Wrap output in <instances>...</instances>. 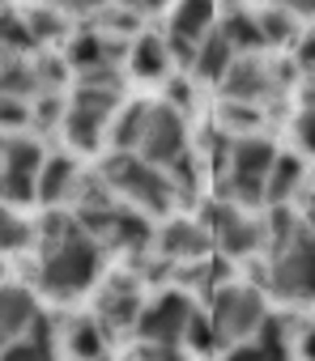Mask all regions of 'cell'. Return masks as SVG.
<instances>
[{"label":"cell","instance_id":"cell-1","mask_svg":"<svg viewBox=\"0 0 315 361\" xmlns=\"http://www.w3.org/2000/svg\"><path fill=\"white\" fill-rule=\"evenodd\" d=\"M35 247H39V268H35L39 272V289L52 293L56 302L81 298L102 272L98 243L64 209H47L35 221Z\"/></svg>","mask_w":315,"mask_h":361},{"label":"cell","instance_id":"cell-2","mask_svg":"<svg viewBox=\"0 0 315 361\" xmlns=\"http://www.w3.org/2000/svg\"><path fill=\"white\" fill-rule=\"evenodd\" d=\"M277 161V145L268 136H239L230 140L222 166H218V192L230 209H264V178Z\"/></svg>","mask_w":315,"mask_h":361},{"label":"cell","instance_id":"cell-3","mask_svg":"<svg viewBox=\"0 0 315 361\" xmlns=\"http://www.w3.org/2000/svg\"><path fill=\"white\" fill-rule=\"evenodd\" d=\"M94 174L102 178V188L119 204L136 209L141 217H167L175 209V192L167 183V174L153 170V166H145L136 153H107Z\"/></svg>","mask_w":315,"mask_h":361},{"label":"cell","instance_id":"cell-4","mask_svg":"<svg viewBox=\"0 0 315 361\" xmlns=\"http://www.w3.org/2000/svg\"><path fill=\"white\" fill-rule=\"evenodd\" d=\"M268 264L260 268V285H268L273 298L307 306L315 289V243H311V221H302L285 238H268Z\"/></svg>","mask_w":315,"mask_h":361},{"label":"cell","instance_id":"cell-5","mask_svg":"<svg viewBox=\"0 0 315 361\" xmlns=\"http://www.w3.org/2000/svg\"><path fill=\"white\" fill-rule=\"evenodd\" d=\"M268 319V298L264 289L256 285H222L213 293V310H209V327H213V340L218 348H234V344H247L260 323Z\"/></svg>","mask_w":315,"mask_h":361},{"label":"cell","instance_id":"cell-6","mask_svg":"<svg viewBox=\"0 0 315 361\" xmlns=\"http://www.w3.org/2000/svg\"><path fill=\"white\" fill-rule=\"evenodd\" d=\"M196 314V298L188 289H162V293H153L132 331H136V344H158V348H184V331Z\"/></svg>","mask_w":315,"mask_h":361},{"label":"cell","instance_id":"cell-7","mask_svg":"<svg viewBox=\"0 0 315 361\" xmlns=\"http://www.w3.org/2000/svg\"><path fill=\"white\" fill-rule=\"evenodd\" d=\"M132 153L153 170H167L171 161H179L188 153V119L179 111H171L167 102H149Z\"/></svg>","mask_w":315,"mask_h":361},{"label":"cell","instance_id":"cell-8","mask_svg":"<svg viewBox=\"0 0 315 361\" xmlns=\"http://www.w3.org/2000/svg\"><path fill=\"white\" fill-rule=\"evenodd\" d=\"M43 157L47 153L35 136H0V204H35Z\"/></svg>","mask_w":315,"mask_h":361},{"label":"cell","instance_id":"cell-9","mask_svg":"<svg viewBox=\"0 0 315 361\" xmlns=\"http://www.w3.org/2000/svg\"><path fill=\"white\" fill-rule=\"evenodd\" d=\"M213 26H218V9L209 5V0H184V5H175V9L167 13V35H162L171 64L192 68V56H196L201 39H205Z\"/></svg>","mask_w":315,"mask_h":361},{"label":"cell","instance_id":"cell-10","mask_svg":"<svg viewBox=\"0 0 315 361\" xmlns=\"http://www.w3.org/2000/svg\"><path fill=\"white\" fill-rule=\"evenodd\" d=\"M205 217H209V238L222 247V255L226 259H247V255H256L260 247H264V221L260 217H251V213H243V209H230V204H222V200H213L209 209H205Z\"/></svg>","mask_w":315,"mask_h":361},{"label":"cell","instance_id":"cell-11","mask_svg":"<svg viewBox=\"0 0 315 361\" xmlns=\"http://www.w3.org/2000/svg\"><path fill=\"white\" fill-rule=\"evenodd\" d=\"M222 90V102H243V106H264L273 94H277V81H273V64H264L260 56H234L226 77L218 81Z\"/></svg>","mask_w":315,"mask_h":361},{"label":"cell","instance_id":"cell-12","mask_svg":"<svg viewBox=\"0 0 315 361\" xmlns=\"http://www.w3.org/2000/svg\"><path fill=\"white\" fill-rule=\"evenodd\" d=\"M209 247H213L209 230L201 221H188V217L162 221V226L153 230V243H149V251L162 264H196V259L209 255Z\"/></svg>","mask_w":315,"mask_h":361},{"label":"cell","instance_id":"cell-13","mask_svg":"<svg viewBox=\"0 0 315 361\" xmlns=\"http://www.w3.org/2000/svg\"><path fill=\"white\" fill-rule=\"evenodd\" d=\"M145 298H141V281L132 272H119L111 276L102 289H98V302H94V319L102 323V331H124L136 323Z\"/></svg>","mask_w":315,"mask_h":361},{"label":"cell","instance_id":"cell-14","mask_svg":"<svg viewBox=\"0 0 315 361\" xmlns=\"http://www.w3.org/2000/svg\"><path fill=\"white\" fill-rule=\"evenodd\" d=\"M39 314H43V306H39L35 289H26V285H0V348H9L13 340H22L35 327Z\"/></svg>","mask_w":315,"mask_h":361},{"label":"cell","instance_id":"cell-15","mask_svg":"<svg viewBox=\"0 0 315 361\" xmlns=\"http://www.w3.org/2000/svg\"><path fill=\"white\" fill-rule=\"evenodd\" d=\"M77 178H81L77 157H69V153H47V157H43V170H39V183H35V200L47 204V209L69 204L73 192H77Z\"/></svg>","mask_w":315,"mask_h":361},{"label":"cell","instance_id":"cell-16","mask_svg":"<svg viewBox=\"0 0 315 361\" xmlns=\"http://www.w3.org/2000/svg\"><path fill=\"white\" fill-rule=\"evenodd\" d=\"M226 361H290V323L268 314L247 344H234Z\"/></svg>","mask_w":315,"mask_h":361},{"label":"cell","instance_id":"cell-17","mask_svg":"<svg viewBox=\"0 0 315 361\" xmlns=\"http://www.w3.org/2000/svg\"><path fill=\"white\" fill-rule=\"evenodd\" d=\"M302 183H311L302 157L298 153H277V161H273V170L264 178V209H285L298 196Z\"/></svg>","mask_w":315,"mask_h":361},{"label":"cell","instance_id":"cell-18","mask_svg":"<svg viewBox=\"0 0 315 361\" xmlns=\"http://www.w3.org/2000/svg\"><path fill=\"white\" fill-rule=\"evenodd\" d=\"M56 340H60L56 336V319L52 314H39L35 327L22 340H13L9 348H0V361H56V353H60Z\"/></svg>","mask_w":315,"mask_h":361},{"label":"cell","instance_id":"cell-19","mask_svg":"<svg viewBox=\"0 0 315 361\" xmlns=\"http://www.w3.org/2000/svg\"><path fill=\"white\" fill-rule=\"evenodd\" d=\"M128 73L141 77V81H158V77H171V56H167V43L162 35L145 30L132 47H128Z\"/></svg>","mask_w":315,"mask_h":361},{"label":"cell","instance_id":"cell-20","mask_svg":"<svg viewBox=\"0 0 315 361\" xmlns=\"http://www.w3.org/2000/svg\"><path fill=\"white\" fill-rule=\"evenodd\" d=\"M218 35L230 43L234 56H256L264 43H260V26H256V13L251 9H222L218 13Z\"/></svg>","mask_w":315,"mask_h":361},{"label":"cell","instance_id":"cell-21","mask_svg":"<svg viewBox=\"0 0 315 361\" xmlns=\"http://www.w3.org/2000/svg\"><path fill=\"white\" fill-rule=\"evenodd\" d=\"M230 60H234V51H230V43L218 35V26L201 39V47H196V56H192V77L196 81H209V85H218L222 77H226V68H230Z\"/></svg>","mask_w":315,"mask_h":361},{"label":"cell","instance_id":"cell-22","mask_svg":"<svg viewBox=\"0 0 315 361\" xmlns=\"http://www.w3.org/2000/svg\"><path fill=\"white\" fill-rule=\"evenodd\" d=\"M64 348L77 357V361H102L107 357V331L94 314L85 319H73L69 331H64Z\"/></svg>","mask_w":315,"mask_h":361},{"label":"cell","instance_id":"cell-23","mask_svg":"<svg viewBox=\"0 0 315 361\" xmlns=\"http://www.w3.org/2000/svg\"><path fill=\"white\" fill-rule=\"evenodd\" d=\"M107 123H111V119H98V115H90V111L69 106L60 132H64V140H69L73 149H81V153H98V145H102V136H107Z\"/></svg>","mask_w":315,"mask_h":361},{"label":"cell","instance_id":"cell-24","mask_svg":"<svg viewBox=\"0 0 315 361\" xmlns=\"http://www.w3.org/2000/svg\"><path fill=\"white\" fill-rule=\"evenodd\" d=\"M22 22H26L35 47H43V43H64V35H69V18H64L56 5H30V9H22Z\"/></svg>","mask_w":315,"mask_h":361},{"label":"cell","instance_id":"cell-25","mask_svg":"<svg viewBox=\"0 0 315 361\" xmlns=\"http://www.w3.org/2000/svg\"><path fill=\"white\" fill-rule=\"evenodd\" d=\"M39 94V81H35V68L26 56H5L0 64V98H18V102H30Z\"/></svg>","mask_w":315,"mask_h":361},{"label":"cell","instance_id":"cell-26","mask_svg":"<svg viewBox=\"0 0 315 361\" xmlns=\"http://www.w3.org/2000/svg\"><path fill=\"white\" fill-rule=\"evenodd\" d=\"M256 26H260V43L264 47H285L290 39H298V13L281 9V5L256 9Z\"/></svg>","mask_w":315,"mask_h":361},{"label":"cell","instance_id":"cell-27","mask_svg":"<svg viewBox=\"0 0 315 361\" xmlns=\"http://www.w3.org/2000/svg\"><path fill=\"white\" fill-rule=\"evenodd\" d=\"M145 106H149V98H136V102H128L124 111H115V119L107 123V136H111V153H132V149H136V136H141V119H145Z\"/></svg>","mask_w":315,"mask_h":361},{"label":"cell","instance_id":"cell-28","mask_svg":"<svg viewBox=\"0 0 315 361\" xmlns=\"http://www.w3.org/2000/svg\"><path fill=\"white\" fill-rule=\"evenodd\" d=\"M260 119H264V111L260 106H243V102H222V111H218V132L222 136H230V140H239V136H260L256 128H260Z\"/></svg>","mask_w":315,"mask_h":361},{"label":"cell","instance_id":"cell-29","mask_svg":"<svg viewBox=\"0 0 315 361\" xmlns=\"http://www.w3.org/2000/svg\"><path fill=\"white\" fill-rule=\"evenodd\" d=\"M35 243V226L9 209V204H0V255H13V251H26Z\"/></svg>","mask_w":315,"mask_h":361},{"label":"cell","instance_id":"cell-30","mask_svg":"<svg viewBox=\"0 0 315 361\" xmlns=\"http://www.w3.org/2000/svg\"><path fill=\"white\" fill-rule=\"evenodd\" d=\"M0 51L5 56H26L35 51V39L22 22V9H0Z\"/></svg>","mask_w":315,"mask_h":361},{"label":"cell","instance_id":"cell-31","mask_svg":"<svg viewBox=\"0 0 315 361\" xmlns=\"http://www.w3.org/2000/svg\"><path fill=\"white\" fill-rule=\"evenodd\" d=\"M64 111H69V98L64 94H35L30 98V128L56 132L64 123Z\"/></svg>","mask_w":315,"mask_h":361},{"label":"cell","instance_id":"cell-32","mask_svg":"<svg viewBox=\"0 0 315 361\" xmlns=\"http://www.w3.org/2000/svg\"><path fill=\"white\" fill-rule=\"evenodd\" d=\"M30 128V102L0 98V136H22Z\"/></svg>","mask_w":315,"mask_h":361},{"label":"cell","instance_id":"cell-33","mask_svg":"<svg viewBox=\"0 0 315 361\" xmlns=\"http://www.w3.org/2000/svg\"><path fill=\"white\" fill-rule=\"evenodd\" d=\"M171 111H179V115H188L192 106H196V94H192V81L188 77H167V98H162Z\"/></svg>","mask_w":315,"mask_h":361},{"label":"cell","instance_id":"cell-34","mask_svg":"<svg viewBox=\"0 0 315 361\" xmlns=\"http://www.w3.org/2000/svg\"><path fill=\"white\" fill-rule=\"evenodd\" d=\"M184 344H188L192 353H213V348H218V340H213V327H209V319L192 314V323H188V331H184Z\"/></svg>","mask_w":315,"mask_h":361},{"label":"cell","instance_id":"cell-35","mask_svg":"<svg viewBox=\"0 0 315 361\" xmlns=\"http://www.w3.org/2000/svg\"><path fill=\"white\" fill-rule=\"evenodd\" d=\"M311 132H315V115L298 106V115H294V145H298L302 153H311V145H315V136H311Z\"/></svg>","mask_w":315,"mask_h":361},{"label":"cell","instance_id":"cell-36","mask_svg":"<svg viewBox=\"0 0 315 361\" xmlns=\"http://www.w3.org/2000/svg\"><path fill=\"white\" fill-rule=\"evenodd\" d=\"M136 361H188L184 348H158V344H136Z\"/></svg>","mask_w":315,"mask_h":361},{"label":"cell","instance_id":"cell-37","mask_svg":"<svg viewBox=\"0 0 315 361\" xmlns=\"http://www.w3.org/2000/svg\"><path fill=\"white\" fill-rule=\"evenodd\" d=\"M0 64H5V51H0Z\"/></svg>","mask_w":315,"mask_h":361}]
</instances>
